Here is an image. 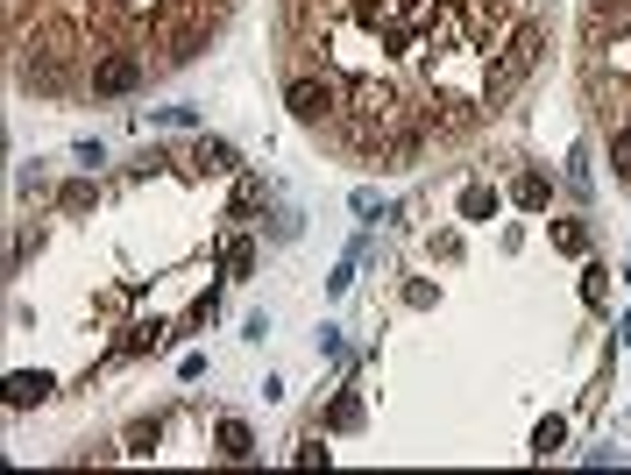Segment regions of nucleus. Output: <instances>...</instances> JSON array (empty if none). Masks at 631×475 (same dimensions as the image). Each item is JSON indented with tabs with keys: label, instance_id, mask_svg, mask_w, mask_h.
I'll list each match as a JSON object with an SVG mask.
<instances>
[{
	"label": "nucleus",
	"instance_id": "f257e3e1",
	"mask_svg": "<svg viewBox=\"0 0 631 475\" xmlns=\"http://www.w3.org/2000/svg\"><path fill=\"white\" fill-rule=\"evenodd\" d=\"M546 43H554V8H532L518 29H511V43H504V57H497V71H490V86H483V100H490V114L525 86V78L539 71V57H546Z\"/></svg>",
	"mask_w": 631,
	"mask_h": 475
},
{
	"label": "nucleus",
	"instance_id": "f03ea898",
	"mask_svg": "<svg viewBox=\"0 0 631 475\" xmlns=\"http://www.w3.org/2000/svg\"><path fill=\"white\" fill-rule=\"evenodd\" d=\"M341 78L334 71H291V86H284V107L298 128H334L341 121Z\"/></svg>",
	"mask_w": 631,
	"mask_h": 475
},
{
	"label": "nucleus",
	"instance_id": "7ed1b4c3",
	"mask_svg": "<svg viewBox=\"0 0 631 475\" xmlns=\"http://www.w3.org/2000/svg\"><path fill=\"white\" fill-rule=\"evenodd\" d=\"M142 78H149V57H135V50H107V57L86 64V93H93V100H128Z\"/></svg>",
	"mask_w": 631,
	"mask_h": 475
},
{
	"label": "nucleus",
	"instance_id": "20e7f679",
	"mask_svg": "<svg viewBox=\"0 0 631 475\" xmlns=\"http://www.w3.org/2000/svg\"><path fill=\"white\" fill-rule=\"evenodd\" d=\"M50 390H57V383H50L43 369H15V376H8V405H15V412H29V405H43V398H50Z\"/></svg>",
	"mask_w": 631,
	"mask_h": 475
},
{
	"label": "nucleus",
	"instance_id": "39448f33",
	"mask_svg": "<svg viewBox=\"0 0 631 475\" xmlns=\"http://www.w3.org/2000/svg\"><path fill=\"white\" fill-rule=\"evenodd\" d=\"M192 164H199V171H242V156H234V142H220V135H199Z\"/></svg>",
	"mask_w": 631,
	"mask_h": 475
},
{
	"label": "nucleus",
	"instance_id": "423d86ee",
	"mask_svg": "<svg viewBox=\"0 0 631 475\" xmlns=\"http://www.w3.org/2000/svg\"><path fill=\"white\" fill-rule=\"evenodd\" d=\"M220 454H227V461H249V454H256V433H249L242 419H220Z\"/></svg>",
	"mask_w": 631,
	"mask_h": 475
},
{
	"label": "nucleus",
	"instance_id": "0eeeda50",
	"mask_svg": "<svg viewBox=\"0 0 631 475\" xmlns=\"http://www.w3.org/2000/svg\"><path fill=\"white\" fill-rule=\"evenodd\" d=\"M490 213H497V192L490 185H468L461 192V220H490Z\"/></svg>",
	"mask_w": 631,
	"mask_h": 475
},
{
	"label": "nucleus",
	"instance_id": "6e6552de",
	"mask_svg": "<svg viewBox=\"0 0 631 475\" xmlns=\"http://www.w3.org/2000/svg\"><path fill=\"white\" fill-rule=\"evenodd\" d=\"M554 249H561V256H589V227H582V220H561V227H554Z\"/></svg>",
	"mask_w": 631,
	"mask_h": 475
},
{
	"label": "nucleus",
	"instance_id": "1a4fd4ad",
	"mask_svg": "<svg viewBox=\"0 0 631 475\" xmlns=\"http://www.w3.org/2000/svg\"><path fill=\"white\" fill-rule=\"evenodd\" d=\"M610 171L631 185V121H624V128H610Z\"/></svg>",
	"mask_w": 631,
	"mask_h": 475
},
{
	"label": "nucleus",
	"instance_id": "9d476101",
	"mask_svg": "<svg viewBox=\"0 0 631 475\" xmlns=\"http://www.w3.org/2000/svg\"><path fill=\"white\" fill-rule=\"evenodd\" d=\"M327 426H334V433H348V426H362V398H355V390H341V398H334V412H327Z\"/></svg>",
	"mask_w": 631,
	"mask_h": 475
},
{
	"label": "nucleus",
	"instance_id": "9b49d317",
	"mask_svg": "<svg viewBox=\"0 0 631 475\" xmlns=\"http://www.w3.org/2000/svg\"><path fill=\"white\" fill-rule=\"evenodd\" d=\"M561 440H568V426L561 419H539V433H532V454L546 461V454H561Z\"/></svg>",
	"mask_w": 631,
	"mask_h": 475
},
{
	"label": "nucleus",
	"instance_id": "f8f14e48",
	"mask_svg": "<svg viewBox=\"0 0 631 475\" xmlns=\"http://www.w3.org/2000/svg\"><path fill=\"white\" fill-rule=\"evenodd\" d=\"M546 199H554V185H546L539 171H525V178H518V206H532V213H539Z\"/></svg>",
	"mask_w": 631,
	"mask_h": 475
},
{
	"label": "nucleus",
	"instance_id": "ddd939ff",
	"mask_svg": "<svg viewBox=\"0 0 631 475\" xmlns=\"http://www.w3.org/2000/svg\"><path fill=\"white\" fill-rule=\"evenodd\" d=\"M156 433H164L156 419H135V426H128V454H156Z\"/></svg>",
	"mask_w": 631,
	"mask_h": 475
},
{
	"label": "nucleus",
	"instance_id": "4468645a",
	"mask_svg": "<svg viewBox=\"0 0 631 475\" xmlns=\"http://www.w3.org/2000/svg\"><path fill=\"white\" fill-rule=\"evenodd\" d=\"M256 270V242H227V277H249Z\"/></svg>",
	"mask_w": 631,
	"mask_h": 475
},
{
	"label": "nucleus",
	"instance_id": "2eb2a0df",
	"mask_svg": "<svg viewBox=\"0 0 631 475\" xmlns=\"http://www.w3.org/2000/svg\"><path fill=\"white\" fill-rule=\"evenodd\" d=\"M57 206H64V213H86V206H93V185H86V178L64 185V192H57Z\"/></svg>",
	"mask_w": 631,
	"mask_h": 475
},
{
	"label": "nucleus",
	"instance_id": "dca6fc26",
	"mask_svg": "<svg viewBox=\"0 0 631 475\" xmlns=\"http://www.w3.org/2000/svg\"><path fill=\"white\" fill-rule=\"evenodd\" d=\"M256 206H263V185L242 178V185H234V213H256Z\"/></svg>",
	"mask_w": 631,
	"mask_h": 475
}]
</instances>
